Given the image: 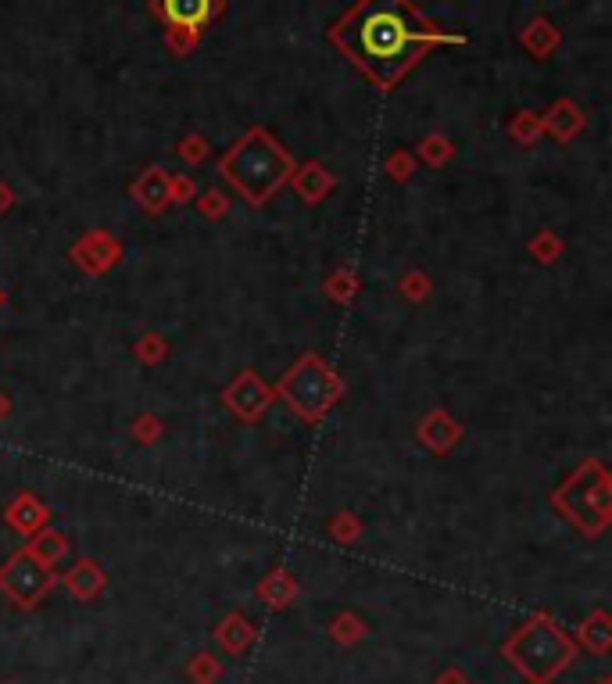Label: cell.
<instances>
[{
  "instance_id": "cell-12",
  "label": "cell",
  "mask_w": 612,
  "mask_h": 684,
  "mask_svg": "<svg viewBox=\"0 0 612 684\" xmlns=\"http://www.w3.org/2000/svg\"><path fill=\"white\" fill-rule=\"evenodd\" d=\"M129 197L133 205L140 208L144 215H165L169 212V172L158 169V165H147L133 183H129Z\"/></svg>"
},
{
  "instance_id": "cell-39",
  "label": "cell",
  "mask_w": 612,
  "mask_h": 684,
  "mask_svg": "<svg viewBox=\"0 0 612 684\" xmlns=\"http://www.w3.org/2000/svg\"><path fill=\"white\" fill-rule=\"evenodd\" d=\"M595 684H612V681H609V677H598V681H595Z\"/></svg>"
},
{
  "instance_id": "cell-26",
  "label": "cell",
  "mask_w": 612,
  "mask_h": 684,
  "mask_svg": "<svg viewBox=\"0 0 612 684\" xmlns=\"http://www.w3.org/2000/svg\"><path fill=\"white\" fill-rule=\"evenodd\" d=\"M398 291H401V298L412 301V305H423V301L434 294V276L426 273V269H408V273L398 280Z\"/></svg>"
},
{
  "instance_id": "cell-1",
  "label": "cell",
  "mask_w": 612,
  "mask_h": 684,
  "mask_svg": "<svg viewBox=\"0 0 612 684\" xmlns=\"http://www.w3.org/2000/svg\"><path fill=\"white\" fill-rule=\"evenodd\" d=\"M330 36L344 58L380 90H394L434 43H462V36L426 22L412 0H358Z\"/></svg>"
},
{
  "instance_id": "cell-2",
  "label": "cell",
  "mask_w": 612,
  "mask_h": 684,
  "mask_svg": "<svg viewBox=\"0 0 612 684\" xmlns=\"http://www.w3.org/2000/svg\"><path fill=\"white\" fill-rule=\"evenodd\" d=\"M298 169L294 154L272 137L269 129L255 126L219 158V176L240 194L251 208L269 205L272 197L287 187L290 172Z\"/></svg>"
},
{
  "instance_id": "cell-37",
  "label": "cell",
  "mask_w": 612,
  "mask_h": 684,
  "mask_svg": "<svg viewBox=\"0 0 612 684\" xmlns=\"http://www.w3.org/2000/svg\"><path fill=\"white\" fill-rule=\"evenodd\" d=\"M8 412H11V398H8L4 391H0V419L8 416Z\"/></svg>"
},
{
  "instance_id": "cell-16",
  "label": "cell",
  "mask_w": 612,
  "mask_h": 684,
  "mask_svg": "<svg viewBox=\"0 0 612 684\" xmlns=\"http://www.w3.org/2000/svg\"><path fill=\"white\" fill-rule=\"evenodd\" d=\"M215 642H219V649L226 652V656H244V652L258 642V627L247 620V613L230 609V613L215 624Z\"/></svg>"
},
{
  "instance_id": "cell-15",
  "label": "cell",
  "mask_w": 612,
  "mask_h": 684,
  "mask_svg": "<svg viewBox=\"0 0 612 684\" xmlns=\"http://www.w3.org/2000/svg\"><path fill=\"white\" fill-rule=\"evenodd\" d=\"M255 595L269 613H283V609H290L294 599H298V577L287 566H272L262 581L255 584Z\"/></svg>"
},
{
  "instance_id": "cell-30",
  "label": "cell",
  "mask_w": 612,
  "mask_h": 684,
  "mask_svg": "<svg viewBox=\"0 0 612 684\" xmlns=\"http://www.w3.org/2000/svg\"><path fill=\"white\" fill-rule=\"evenodd\" d=\"M383 172H387L391 180L405 183V180H412V172H416V158L408 151H391L387 154V162H383Z\"/></svg>"
},
{
  "instance_id": "cell-22",
  "label": "cell",
  "mask_w": 612,
  "mask_h": 684,
  "mask_svg": "<svg viewBox=\"0 0 612 684\" xmlns=\"http://www.w3.org/2000/svg\"><path fill=\"white\" fill-rule=\"evenodd\" d=\"M527 255L534 258L537 266H555V262L566 255V240H562L555 230H537L534 237L527 240Z\"/></svg>"
},
{
  "instance_id": "cell-35",
  "label": "cell",
  "mask_w": 612,
  "mask_h": 684,
  "mask_svg": "<svg viewBox=\"0 0 612 684\" xmlns=\"http://www.w3.org/2000/svg\"><path fill=\"white\" fill-rule=\"evenodd\" d=\"M434 684H473V681H469V674L462 667H444L441 674L434 677Z\"/></svg>"
},
{
  "instance_id": "cell-34",
  "label": "cell",
  "mask_w": 612,
  "mask_h": 684,
  "mask_svg": "<svg viewBox=\"0 0 612 684\" xmlns=\"http://www.w3.org/2000/svg\"><path fill=\"white\" fill-rule=\"evenodd\" d=\"M552 40L559 43V36H555L552 29H548V26H534V33H530V40H523V43H530V47H534L537 54H544V51H548V47H552Z\"/></svg>"
},
{
  "instance_id": "cell-3",
  "label": "cell",
  "mask_w": 612,
  "mask_h": 684,
  "mask_svg": "<svg viewBox=\"0 0 612 684\" xmlns=\"http://www.w3.org/2000/svg\"><path fill=\"white\" fill-rule=\"evenodd\" d=\"M580 645L552 613H530L502 642V659L527 684H552L570 670Z\"/></svg>"
},
{
  "instance_id": "cell-28",
  "label": "cell",
  "mask_w": 612,
  "mask_h": 684,
  "mask_svg": "<svg viewBox=\"0 0 612 684\" xmlns=\"http://www.w3.org/2000/svg\"><path fill=\"white\" fill-rule=\"evenodd\" d=\"M129 430H133V441L136 445H158L165 434V423L154 412H140V416L129 423Z\"/></svg>"
},
{
  "instance_id": "cell-18",
  "label": "cell",
  "mask_w": 612,
  "mask_h": 684,
  "mask_svg": "<svg viewBox=\"0 0 612 684\" xmlns=\"http://www.w3.org/2000/svg\"><path fill=\"white\" fill-rule=\"evenodd\" d=\"M544 133H552L559 144H566V140H573L584 129V115H580V108L573 101H559L548 112V119H541Z\"/></svg>"
},
{
  "instance_id": "cell-8",
  "label": "cell",
  "mask_w": 612,
  "mask_h": 684,
  "mask_svg": "<svg viewBox=\"0 0 612 684\" xmlns=\"http://www.w3.org/2000/svg\"><path fill=\"white\" fill-rule=\"evenodd\" d=\"M68 258H72V266L83 276L101 280L126 258V244L111 230H86L68 244Z\"/></svg>"
},
{
  "instance_id": "cell-6",
  "label": "cell",
  "mask_w": 612,
  "mask_h": 684,
  "mask_svg": "<svg viewBox=\"0 0 612 684\" xmlns=\"http://www.w3.org/2000/svg\"><path fill=\"white\" fill-rule=\"evenodd\" d=\"M54 584H58V570L51 563H43V559H36L26 545L15 548L0 563V595L15 609H22V613L40 606L51 595Z\"/></svg>"
},
{
  "instance_id": "cell-10",
  "label": "cell",
  "mask_w": 612,
  "mask_h": 684,
  "mask_svg": "<svg viewBox=\"0 0 612 684\" xmlns=\"http://www.w3.org/2000/svg\"><path fill=\"white\" fill-rule=\"evenodd\" d=\"M462 437H466V427H462L459 419L451 416L448 409L423 412L419 423H416V441L430 455H437V459H444V455L455 452V448L462 445Z\"/></svg>"
},
{
  "instance_id": "cell-11",
  "label": "cell",
  "mask_w": 612,
  "mask_h": 684,
  "mask_svg": "<svg viewBox=\"0 0 612 684\" xmlns=\"http://www.w3.org/2000/svg\"><path fill=\"white\" fill-rule=\"evenodd\" d=\"M4 523H8L15 534H22V538H33V534H40L43 527H51V505L43 502L40 495L22 488L11 495L8 505H4Z\"/></svg>"
},
{
  "instance_id": "cell-14",
  "label": "cell",
  "mask_w": 612,
  "mask_h": 684,
  "mask_svg": "<svg viewBox=\"0 0 612 684\" xmlns=\"http://www.w3.org/2000/svg\"><path fill=\"white\" fill-rule=\"evenodd\" d=\"M61 584H65V591L76 602H97L104 595V588H108V570H104L97 559L83 556L68 566V573L61 577Z\"/></svg>"
},
{
  "instance_id": "cell-20",
  "label": "cell",
  "mask_w": 612,
  "mask_h": 684,
  "mask_svg": "<svg viewBox=\"0 0 612 684\" xmlns=\"http://www.w3.org/2000/svg\"><path fill=\"white\" fill-rule=\"evenodd\" d=\"M26 548L33 552L36 559H43V563H51V566H58L61 559L68 556V534L65 531H58V527H43L40 534H33V538L26 541Z\"/></svg>"
},
{
  "instance_id": "cell-25",
  "label": "cell",
  "mask_w": 612,
  "mask_h": 684,
  "mask_svg": "<svg viewBox=\"0 0 612 684\" xmlns=\"http://www.w3.org/2000/svg\"><path fill=\"white\" fill-rule=\"evenodd\" d=\"M133 359L140 362V366H162V362L169 359V341H165L162 334L147 330V334H140L133 341Z\"/></svg>"
},
{
  "instance_id": "cell-36",
  "label": "cell",
  "mask_w": 612,
  "mask_h": 684,
  "mask_svg": "<svg viewBox=\"0 0 612 684\" xmlns=\"http://www.w3.org/2000/svg\"><path fill=\"white\" fill-rule=\"evenodd\" d=\"M11 208H15V190H11L8 183L0 180V215H8Z\"/></svg>"
},
{
  "instance_id": "cell-19",
  "label": "cell",
  "mask_w": 612,
  "mask_h": 684,
  "mask_svg": "<svg viewBox=\"0 0 612 684\" xmlns=\"http://www.w3.org/2000/svg\"><path fill=\"white\" fill-rule=\"evenodd\" d=\"M366 634H369V624L355 613V609H340L330 624H326V638H330V642H337V645H344V649L358 645L362 638H366Z\"/></svg>"
},
{
  "instance_id": "cell-9",
  "label": "cell",
  "mask_w": 612,
  "mask_h": 684,
  "mask_svg": "<svg viewBox=\"0 0 612 684\" xmlns=\"http://www.w3.org/2000/svg\"><path fill=\"white\" fill-rule=\"evenodd\" d=\"M151 11L169 26L172 40H183V47H190L201 29L219 15V0H151Z\"/></svg>"
},
{
  "instance_id": "cell-17",
  "label": "cell",
  "mask_w": 612,
  "mask_h": 684,
  "mask_svg": "<svg viewBox=\"0 0 612 684\" xmlns=\"http://www.w3.org/2000/svg\"><path fill=\"white\" fill-rule=\"evenodd\" d=\"M577 645H584L587 652H595V656H609L612 649V616L605 609H591V613L580 620L577 627Z\"/></svg>"
},
{
  "instance_id": "cell-27",
  "label": "cell",
  "mask_w": 612,
  "mask_h": 684,
  "mask_svg": "<svg viewBox=\"0 0 612 684\" xmlns=\"http://www.w3.org/2000/svg\"><path fill=\"white\" fill-rule=\"evenodd\" d=\"M187 677L194 684H215L222 677V659L212 656V652H194L187 659Z\"/></svg>"
},
{
  "instance_id": "cell-4",
  "label": "cell",
  "mask_w": 612,
  "mask_h": 684,
  "mask_svg": "<svg viewBox=\"0 0 612 684\" xmlns=\"http://www.w3.org/2000/svg\"><path fill=\"white\" fill-rule=\"evenodd\" d=\"M548 505L562 520L570 523L580 538H602L612 527V473L602 459L577 462L566 477L559 480V488L548 495Z\"/></svg>"
},
{
  "instance_id": "cell-33",
  "label": "cell",
  "mask_w": 612,
  "mask_h": 684,
  "mask_svg": "<svg viewBox=\"0 0 612 684\" xmlns=\"http://www.w3.org/2000/svg\"><path fill=\"white\" fill-rule=\"evenodd\" d=\"M176 154L187 165H201L204 158H208V140L197 137V133H194V137H183V140H179V147H176Z\"/></svg>"
},
{
  "instance_id": "cell-29",
  "label": "cell",
  "mask_w": 612,
  "mask_h": 684,
  "mask_svg": "<svg viewBox=\"0 0 612 684\" xmlns=\"http://www.w3.org/2000/svg\"><path fill=\"white\" fill-rule=\"evenodd\" d=\"M451 154H455V144H451L448 137H426L423 144H419V158H423L430 169H441Z\"/></svg>"
},
{
  "instance_id": "cell-40",
  "label": "cell",
  "mask_w": 612,
  "mask_h": 684,
  "mask_svg": "<svg viewBox=\"0 0 612 684\" xmlns=\"http://www.w3.org/2000/svg\"><path fill=\"white\" fill-rule=\"evenodd\" d=\"M4 684H11V681H4Z\"/></svg>"
},
{
  "instance_id": "cell-32",
  "label": "cell",
  "mask_w": 612,
  "mask_h": 684,
  "mask_svg": "<svg viewBox=\"0 0 612 684\" xmlns=\"http://www.w3.org/2000/svg\"><path fill=\"white\" fill-rule=\"evenodd\" d=\"M194 197H197V183L190 176H183V172L169 176V205H190Z\"/></svg>"
},
{
  "instance_id": "cell-38",
  "label": "cell",
  "mask_w": 612,
  "mask_h": 684,
  "mask_svg": "<svg viewBox=\"0 0 612 684\" xmlns=\"http://www.w3.org/2000/svg\"><path fill=\"white\" fill-rule=\"evenodd\" d=\"M4 301H8V294H4V287H0V308H4Z\"/></svg>"
},
{
  "instance_id": "cell-21",
  "label": "cell",
  "mask_w": 612,
  "mask_h": 684,
  "mask_svg": "<svg viewBox=\"0 0 612 684\" xmlns=\"http://www.w3.org/2000/svg\"><path fill=\"white\" fill-rule=\"evenodd\" d=\"M358 291H362V280H358V273L351 266L333 269V273L323 280V294L330 301H337V305H351V301L358 298Z\"/></svg>"
},
{
  "instance_id": "cell-24",
  "label": "cell",
  "mask_w": 612,
  "mask_h": 684,
  "mask_svg": "<svg viewBox=\"0 0 612 684\" xmlns=\"http://www.w3.org/2000/svg\"><path fill=\"white\" fill-rule=\"evenodd\" d=\"M190 205L197 208V215H201V219H208V223H219V219H226V215H230L233 201H230V194H226V190L208 187V190H197V197L190 201Z\"/></svg>"
},
{
  "instance_id": "cell-31",
  "label": "cell",
  "mask_w": 612,
  "mask_h": 684,
  "mask_svg": "<svg viewBox=\"0 0 612 684\" xmlns=\"http://www.w3.org/2000/svg\"><path fill=\"white\" fill-rule=\"evenodd\" d=\"M544 133V126H541V119L537 115H519L516 122H512V137H516V144H523V147H530L534 144L537 137Z\"/></svg>"
},
{
  "instance_id": "cell-5",
  "label": "cell",
  "mask_w": 612,
  "mask_h": 684,
  "mask_svg": "<svg viewBox=\"0 0 612 684\" xmlns=\"http://www.w3.org/2000/svg\"><path fill=\"white\" fill-rule=\"evenodd\" d=\"M348 384L340 377L337 369L319 355V351H305L298 355V362H290L287 373L276 380L272 394L276 402H283L290 409V416H298L301 423L315 427L323 423L326 416L333 412V405L344 398Z\"/></svg>"
},
{
  "instance_id": "cell-7",
  "label": "cell",
  "mask_w": 612,
  "mask_h": 684,
  "mask_svg": "<svg viewBox=\"0 0 612 684\" xmlns=\"http://www.w3.org/2000/svg\"><path fill=\"white\" fill-rule=\"evenodd\" d=\"M222 409L230 412L237 423H244V427H255L258 419L265 416V412L272 409V402H276V394H272V387L262 380V373L258 369H240L237 377L230 380V384L222 387L219 394Z\"/></svg>"
},
{
  "instance_id": "cell-13",
  "label": "cell",
  "mask_w": 612,
  "mask_h": 684,
  "mask_svg": "<svg viewBox=\"0 0 612 684\" xmlns=\"http://www.w3.org/2000/svg\"><path fill=\"white\" fill-rule=\"evenodd\" d=\"M287 187L298 194L301 205L315 208V205H323L326 197L337 190V176H333L323 162H305V165H298V169L290 172Z\"/></svg>"
},
{
  "instance_id": "cell-23",
  "label": "cell",
  "mask_w": 612,
  "mask_h": 684,
  "mask_svg": "<svg viewBox=\"0 0 612 684\" xmlns=\"http://www.w3.org/2000/svg\"><path fill=\"white\" fill-rule=\"evenodd\" d=\"M362 534H366V523H362L358 513H351V509H337L330 516V523H326V538H333L337 545H355Z\"/></svg>"
}]
</instances>
